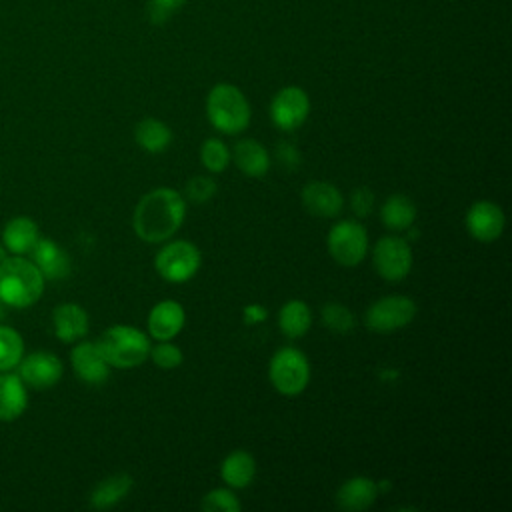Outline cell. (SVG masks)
<instances>
[{
  "label": "cell",
  "mask_w": 512,
  "mask_h": 512,
  "mask_svg": "<svg viewBox=\"0 0 512 512\" xmlns=\"http://www.w3.org/2000/svg\"><path fill=\"white\" fill-rule=\"evenodd\" d=\"M24 356V342L10 326H0V372L18 366Z\"/></svg>",
  "instance_id": "obj_28"
},
{
  "label": "cell",
  "mask_w": 512,
  "mask_h": 512,
  "mask_svg": "<svg viewBox=\"0 0 512 512\" xmlns=\"http://www.w3.org/2000/svg\"><path fill=\"white\" fill-rule=\"evenodd\" d=\"M186 324V310L178 300L166 298L156 302L148 312V336L162 342V340H174Z\"/></svg>",
  "instance_id": "obj_13"
},
{
  "label": "cell",
  "mask_w": 512,
  "mask_h": 512,
  "mask_svg": "<svg viewBox=\"0 0 512 512\" xmlns=\"http://www.w3.org/2000/svg\"><path fill=\"white\" fill-rule=\"evenodd\" d=\"M134 140L148 154L166 152L174 140L172 128L160 118H142L134 126Z\"/></svg>",
  "instance_id": "obj_23"
},
{
  "label": "cell",
  "mask_w": 512,
  "mask_h": 512,
  "mask_svg": "<svg viewBox=\"0 0 512 512\" xmlns=\"http://www.w3.org/2000/svg\"><path fill=\"white\" fill-rule=\"evenodd\" d=\"M132 486H134V478L126 472L106 476L92 488L88 502L96 510H108V508L120 504L130 494Z\"/></svg>",
  "instance_id": "obj_21"
},
{
  "label": "cell",
  "mask_w": 512,
  "mask_h": 512,
  "mask_svg": "<svg viewBox=\"0 0 512 512\" xmlns=\"http://www.w3.org/2000/svg\"><path fill=\"white\" fill-rule=\"evenodd\" d=\"M32 262L44 276V280H62L70 274L72 262L70 256L66 254L64 248H60L54 240L50 238H38L34 248L30 250Z\"/></svg>",
  "instance_id": "obj_18"
},
{
  "label": "cell",
  "mask_w": 512,
  "mask_h": 512,
  "mask_svg": "<svg viewBox=\"0 0 512 512\" xmlns=\"http://www.w3.org/2000/svg\"><path fill=\"white\" fill-rule=\"evenodd\" d=\"M148 358L162 370H174L184 362V352L172 340H162L156 346H150Z\"/></svg>",
  "instance_id": "obj_31"
},
{
  "label": "cell",
  "mask_w": 512,
  "mask_h": 512,
  "mask_svg": "<svg viewBox=\"0 0 512 512\" xmlns=\"http://www.w3.org/2000/svg\"><path fill=\"white\" fill-rule=\"evenodd\" d=\"M312 326V310L310 306L300 298L286 300L278 310V328L280 332L290 338H302Z\"/></svg>",
  "instance_id": "obj_24"
},
{
  "label": "cell",
  "mask_w": 512,
  "mask_h": 512,
  "mask_svg": "<svg viewBox=\"0 0 512 512\" xmlns=\"http://www.w3.org/2000/svg\"><path fill=\"white\" fill-rule=\"evenodd\" d=\"M96 346L110 368H136L148 360L150 354V338L136 326L114 324L106 328Z\"/></svg>",
  "instance_id": "obj_4"
},
{
  "label": "cell",
  "mask_w": 512,
  "mask_h": 512,
  "mask_svg": "<svg viewBox=\"0 0 512 512\" xmlns=\"http://www.w3.org/2000/svg\"><path fill=\"white\" fill-rule=\"evenodd\" d=\"M202 266V254L196 244L188 240H166L154 256V270L170 284H184L192 280Z\"/></svg>",
  "instance_id": "obj_6"
},
{
  "label": "cell",
  "mask_w": 512,
  "mask_h": 512,
  "mask_svg": "<svg viewBox=\"0 0 512 512\" xmlns=\"http://www.w3.org/2000/svg\"><path fill=\"white\" fill-rule=\"evenodd\" d=\"M52 324L58 340L62 342H78L88 334L90 320L82 306L74 302H64L54 308Z\"/></svg>",
  "instance_id": "obj_19"
},
{
  "label": "cell",
  "mask_w": 512,
  "mask_h": 512,
  "mask_svg": "<svg viewBox=\"0 0 512 512\" xmlns=\"http://www.w3.org/2000/svg\"><path fill=\"white\" fill-rule=\"evenodd\" d=\"M26 388L20 376L2 374L0 376V420L8 422L18 418L26 410Z\"/></svg>",
  "instance_id": "obj_26"
},
{
  "label": "cell",
  "mask_w": 512,
  "mask_h": 512,
  "mask_svg": "<svg viewBox=\"0 0 512 512\" xmlns=\"http://www.w3.org/2000/svg\"><path fill=\"white\" fill-rule=\"evenodd\" d=\"M418 216L416 204L410 196L394 192L380 206V220L392 232H406Z\"/></svg>",
  "instance_id": "obj_22"
},
{
  "label": "cell",
  "mask_w": 512,
  "mask_h": 512,
  "mask_svg": "<svg viewBox=\"0 0 512 512\" xmlns=\"http://www.w3.org/2000/svg\"><path fill=\"white\" fill-rule=\"evenodd\" d=\"M200 162L208 172L220 174L230 166V148L220 138H206L200 146Z\"/></svg>",
  "instance_id": "obj_29"
},
{
  "label": "cell",
  "mask_w": 512,
  "mask_h": 512,
  "mask_svg": "<svg viewBox=\"0 0 512 512\" xmlns=\"http://www.w3.org/2000/svg\"><path fill=\"white\" fill-rule=\"evenodd\" d=\"M70 364L74 374L90 386H100L110 378V364L100 354L96 342L76 344L70 354Z\"/></svg>",
  "instance_id": "obj_15"
},
{
  "label": "cell",
  "mask_w": 512,
  "mask_h": 512,
  "mask_svg": "<svg viewBox=\"0 0 512 512\" xmlns=\"http://www.w3.org/2000/svg\"><path fill=\"white\" fill-rule=\"evenodd\" d=\"M242 314L246 324H262L268 318V308H264L262 304H246Z\"/></svg>",
  "instance_id": "obj_36"
},
{
  "label": "cell",
  "mask_w": 512,
  "mask_h": 512,
  "mask_svg": "<svg viewBox=\"0 0 512 512\" xmlns=\"http://www.w3.org/2000/svg\"><path fill=\"white\" fill-rule=\"evenodd\" d=\"M2 304H4V302L0 300V318H2Z\"/></svg>",
  "instance_id": "obj_38"
},
{
  "label": "cell",
  "mask_w": 512,
  "mask_h": 512,
  "mask_svg": "<svg viewBox=\"0 0 512 512\" xmlns=\"http://www.w3.org/2000/svg\"><path fill=\"white\" fill-rule=\"evenodd\" d=\"M200 508L204 512H238L242 508V502L232 488L222 486L208 490L200 500Z\"/></svg>",
  "instance_id": "obj_30"
},
{
  "label": "cell",
  "mask_w": 512,
  "mask_h": 512,
  "mask_svg": "<svg viewBox=\"0 0 512 512\" xmlns=\"http://www.w3.org/2000/svg\"><path fill=\"white\" fill-rule=\"evenodd\" d=\"M206 118L216 132L236 136L250 126L252 108L238 86L218 82L206 96Z\"/></svg>",
  "instance_id": "obj_2"
},
{
  "label": "cell",
  "mask_w": 512,
  "mask_h": 512,
  "mask_svg": "<svg viewBox=\"0 0 512 512\" xmlns=\"http://www.w3.org/2000/svg\"><path fill=\"white\" fill-rule=\"evenodd\" d=\"M310 114L308 92L300 86H284L270 100V120L282 132L300 128Z\"/></svg>",
  "instance_id": "obj_10"
},
{
  "label": "cell",
  "mask_w": 512,
  "mask_h": 512,
  "mask_svg": "<svg viewBox=\"0 0 512 512\" xmlns=\"http://www.w3.org/2000/svg\"><path fill=\"white\" fill-rule=\"evenodd\" d=\"M38 238H40L38 226L28 216L12 218L10 222H6L2 230V242L14 254H28L38 242Z\"/></svg>",
  "instance_id": "obj_25"
},
{
  "label": "cell",
  "mask_w": 512,
  "mask_h": 512,
  "mask_svg": "<svg viewBox=\"0 0 512 512\" xmlns=\"http://www.w3.org/2000/svg\"><path fill=\"white\" fill-rule=\"evenodd\" d=\"M322 324L334 334H348L356 326L354 312L342 302H326L320 310Z\"/></svg>",
  "instance_id": "obj_27"
},
{
  "label": "cell",
  "mask_w": 512,
  "mask_h": 512,
  "mask_svg": "<svg viewBox=\"0 0 512 512\" xmlns=\"http://www.w3.org/2000/svg\"><path fill=\"white\" fill-rule=\"evenodd\" d=\"M186 198L170 186H158L146 192L132 214L136 236L148 244L170 240L184 224Z\"/></svg>",
  "instance_id": "obj_1"
},
{
  "label": "cell",
  "mask_w": 512,
  "mask_h": 512,
  "mask_svg": "<svg viewBox=\"0 0 512 512\" xmlns=\"http://www.w3.org/2000/svg\"><path fill=\"white\" fill-rule=\"evenodd\" d=\"M464 226L474 240L482 244H490L502 236L506 226V216L500 204L492 200H476L466 210Z\"/></svg>",
  "instance_id": "obj_11"
},
{
  "label": "cell",
  "mask_w": 512,
  "mask_h": 512,
  "mask_svg": "<svg viewBox=\"0 0 512 512\" xmlns=\"http://www.w3.org/2000/svg\"><path fill=\"white\" fill-rule=\"evenodd\" d=\"M6 258V246H0V262Z\"/></svg>",
  "instance_id": "obj_37"
},
{
  "label": "cell",
  "mask_w": 512,
  "mask_h": 512,
  "mask_svg": "<svg viewBox=\"0 0 512 512\" xmlns=\"http://www.w3.org/2000/svg\"><path fill=\"white\" fill-rule=\"evenodd\" d=\"M230 162L248 178H264L272 166L268 148L256 138H242L230 150Z\"/></svg>",
  "instance_id": "obj_17"
},
{
  "label": "cell",
  "mask_w": 512,
  "mask_h": 512,
  "mask_svg": "<svg viewBox=\"0 0 512 512\" xmlns=\"http://www.w3.org/2000/svg\"><path fill=\"white\" fill-rule=\"evenodd\" d=\"M310 362L296 346L278 348L268 362V380L282 396H298L310 382Z\"/></svg>",
  "instance_id": "obj_5"
},
{
  "label": "cell",
  "mask_w": 512,
  "mask_h": 512,
  "mask_svg": "<svg viewBox=\"0 0 512 512\" xmlns=\"http://www.w3.org/2000/svg\"><path fill=\"white\" fill-rule=\"evenodd\" d=\"M62 372H64V368H62L60 358L46 350L32 352L20 360L22 382H26L28 386H32L36 390H46V388H52L54 384H58V380L62 378Z\"/></svg>",
  "instance_id": "obj_12"
},
{
  "label": "cell",
  "mask_w": 512,
  "mask_h": 512,
  "mask_svg": "<svg viewBox=\"0 0 512 512\" xmlns=\"http://www.w3.org/2000/svg\"><path fill=\"white\" fill-rule=\"evenodd\" d=\"M378 482L370 476H352L340 484V488L334 494V502L340 510L346 512H362L370 508L378 498Z\"/></svg>",
  "instance_id": "obj_16"
},
{
  "label": "cell",
  "mask_w": 512,
  "mask_h": 512,
  "mask_svg": "<svg viewBox=\"0 0 512 512\" xmlns=\"http://www.w3.org/2000/svg\"><path fill=\"white\" fill-rule=\"evenodd\" d=\"M326 248L340 266H358L368 254V230L358 220H340L328 230Z\"/></svg>",
  "instance_id": "obj_8"
},
{
  "label": "cell",
  "mask_w": 512,
  "mask_h": 512,
  "mask_svg": "<svg viewBox=\"0 0 512 512\" xmlns=\"http://www.w3.org/2000/svg\"><path fill=\"white\" fill-rule=\"evenodd\" d=\"M414 264L412 246L402 236H382L372 248V266L386 282L404 280Z\"/></svg>",
  "instance_id": "obj_9"
},
{
  "label": "cell",
  "mask_w": 512,
  "mask_h": 512,
  "mask_svg": "<svg viewBox=\"0 0 512 512\" xmlns=\"http://www.w3.org/2000/svg\"><path fill=\"white\" fill-rule=\"evenodd\" d=\"M300 200L306 212L318 218H334L344 208V196L340 188L322 180L308 182L300 192Z\"/></svg>",
  "instance_id": "obj_14"
},
{
  "label": "cell",
  "mask_w": 512,
  "mask_h": 512,
  "mask_svg": "<svg viewBox=\"0 0 512 512\" xmlns=\"http://www.w3.org/2000/svg\"><path fill=\"white\" fill-rule=\"evenodd\" d=\"M256 476V458L248 450H232L220 462V478L232 490L248 488Z\"/></svg>",
  "instance_id": "obj_20"
},
{
  "label": "cell",
  "mask_w": 512,
  "mask_h": 512,
  "mask_svg": "<svg viewBox=\"0 0 512 512\" xmlns=\"http://www.w3.org/2000/svg\"><path fill=\"white\" fill-rule=\"evenodd\" d=\"M418 312L416 302L406 294H388L374 300L364 312V326L378 334L396 332L408 326Z\"/></svg>",
  "instance_id": "obj_7"
},
{
  "label": "cell",
  "mask_w": 512,
  "mask_h": 512,
  "mask_svg": "<svg viewBox=\"0 0 512 512\" xmlns=\"http://www.w3.org/2000/svg\"><path fill=\"white\" fill-rule=\"evenodd\" d=\"M350 208L358 218H364L372 212L374 208V192L368 186H358L350 194Z\"/></svg>",
  "instance_id": "obj_34"
},
{
  "label": "cell",
  "mask_w": 512,
  "mask_h": 512,
  "mask_svg": "<svg viewBox=\"0 0 512 512\" xmlns=\"http://www.w3.org/2000/svg\"><path fill=\"white\" fill-rule=\"evenodd\" d=\"M44 292V276L32 260L6 256L0 262V300L14 308L32 306Z\"/></svg>",
  "instance_id": "obj_3"
},
{
  "label": "cell",
  "mask_w": 512,
  "mask_h": 512,
  "mask_svg": "<svg viewBox=\"0 0 512 512\" xmlns=\"http://www.w3.org/2000/svg\"><path fill=\"white\" fill-rule=\"evenodd\" d=\"M276 158L280 160V164H282L284 168H290V170L300 164V152H298L292 144H288V142H280V144H278V148H276Z\"/></svg>",
  "instance_id": "obj_35"
},
{
  "label": "cell",
  "mask_w": 512,
  "mask_h": 512,
  "mask_svg": "<svg viewBox=\"0 0 512 512\" xmlns=\"http://www.w3.org/2000/svg\"><path fill=\"white\" fill-rule=\"evenodd\" d=\"M218 192V186L214 182V178L210 176H194L186 182L184 186V198L188 202H194V204H204L208 200H212Z\"/></svg>",
  "instance_id": "obj_32"
},
{
  "label": "cell",
  "mask_w": 512,
  "mask_h": 512,
  "mask_svg": "<svg viewBox=\"0 0 512 512\" xmlns=\"http://www.w3.org/2000/svg\"><path fill=\"white\" fill-rule=\"evenodd\" d=\"M186 0H148V18L152 24L160 26L168 22L182 6Z\"/></svg>",
  "instance_id": "obj_33"
}]
</instances>
